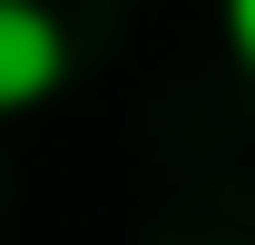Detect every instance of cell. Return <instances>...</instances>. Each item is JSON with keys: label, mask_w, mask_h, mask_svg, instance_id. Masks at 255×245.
I'll return each instance as SVG.
<instances>
[{"label": "cell", "mask_w": 255, "mask_h": 245, "mask_svg": "<svg viewBox=\"0 0 255 245\" xmlns=\"http://www.w3.org/2000/svg\"><path fill=\"white\" fill-rule=\"evenodd\" d=\"M69 20L49 0H0V118H30L69 89Z\"/></svg>", "instance_id": "1"}, {"label": "cell", "mask_w": 255, "mask_h": 245, "mask_svg": "<svg viewBox=\"0 0 255 245\" xmlns=\"http://www.w3.org/2000/svg\"><path fill=\"white\" fill-rule=\"evenodd\" d=\"M226 49H236V69L255 79V0H226Z\"/></svg>", "instance_id": "2"}]
</instances>
